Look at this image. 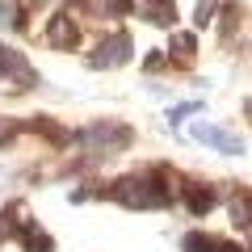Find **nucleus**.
Listing matches in <instances>:
<instances>
[{
  "label": "nucleus",
  "mask_w": 252,
  "mask_h": 252,
  "mask_svg": "<svg viewBox=\"0 0 252 252\" xmlns=\"http://www.w3.org/2000/svg\"><path fill=\"white\" fill-rule=\"evenodd\" d=\"M130 13H139L147 26H160V30L177 26V0H135Z\"/></svg>",
  "instance_id": "6e6552de"
},
{
  "label": "nucleus",
  "mask_w": 252,
  "mask_h": 252,
  "mask_svg": "<svg viewBox=\"0 0 252 252\" xmlns=\"http://www.w3.org/2000/svg\"><path fill=\"white\" fill-rule=\"evenodd\" d=\"M244 114H248V118H252V97H248V101H244Z\"/></svg>",
  "instance_id": "6ab92c4d"
},
{
  "label": "nucleus",
  "mask_w": 252,
  "mask_h": 252,
  "mask_svg": "<svg viewBox=\"0 0 252 252\" xmlns=\"http://www.w3.org/2000/svg\"><path fill=\"white\" fill-rule=\"evenodd\" d=\"M42 38H46V46H55V51H76V46H80V26H76L72 13H55V17L46 21Z\"/></svg>",
  "instance_id": "423d86ee"
},
{
  "label": "nucleus",
  "mask_w": 252,
  "mask_h": 252,
  "mask_svg": "<svg viewBox=\"0 0 252 252\" xmlns=\"http://www.w3.org/2000/svg\"><path fill=\"white\" fill-rule=\"evenodd\" d=\"M130 55H135V42H130V34H126V30H114V34H105V38L97 42V51L89 55V67H93V72L122 67V63H130Z\"/></svg>",
  "instance_id": "7ed1b4c3"
},
{
  "label": "nucleus",
  "mask_w": 252,
  "mask_h": 252,
  "mask_svg": "<svg viewBox=\"0 0 252 252\" xmlns=\"http://www.w3.org/2000/svg\"><path fill=\"white\" fill-rule=\"evenodd\" d=\"M177 189H181V181H172L164 168H147V172H122V177H114L101 198L118 202L126 210H164V206L177 202Z\"/></svg>",
  "instance_id": "f257e3e1"
},
{
  "label": "nucleus",
  "mask_w": 252,
  "mask_h": 252,
  "mask_svg": "<svg viewBox=\"0 0 252 252\" xmlns=\"http://www.w3.org/2000/svg\"><path fill=\"white\" fill-rule=\"evenodd\" d=\"M219 38H227L231 42L235 34H240V21H244V9H240V0H227V4H219Z\"/></svg>",
  "instance_id": "f8f14e48"
},
{
  "label": "nucleus",
  "mask_w": 252,
  "mask_h": 252,
  "mask_svg": "<svg viewBox=\"0 0 252 252\" xmlns=\"http://www.w3.org/2000/svg\"><path fill=\"white\" fill-rule=\"evenodd\" d=\"M185 252H244L235 240H223V235H210V231H189L181 240Z\"/></svg>",
  "instance_id": "1a4fd4ad"
},
{
  "label": "nucleus",
  "mask_w": 252,
  "mask_h": 252,
  "mask_svg": "<svg viewBox=\"0 0 252 252\" xmlns=\"http://www.w3.org/2000/svg\"><path fill=\"white\" fill-rule=\"evenodd\" d=\"M76 143L84 147L89 160H105V156H118L135 143V130L126 122H93L89 130H76Z\"/></svg>",
  "instance_id": "f03ea898"
},
{
  "label": "nucleus",
  "mask_w": 252,
  "mask_h": 252,
  "mask_svg": "<svg viewBox=\"0 0 252 252\" xmlns=\"http://www.w3.org/2000/svg\"><path fill=\"white\" fill-rule=\"evenodd\" d=\"M177 198H181V206H185L193 219H206L210 210L219 206V189H215V185H206V181H181Z\"/></svg>",
  "instance_id": "20e7f679"
},
{
  "label": "nucleus",
  "mask_w": 252,
  "mask_h": 252,
  "mask_svg": "<svg viewBox=\"0 0 252 252\" xmlns=\"http://www.w3.org/2000/svg\"><path fill=\"white\" fill-rule=\"evenodd\" d=\"M17 139V122H0V147Z\"/></svg>",
  "instance_id": "a211bd4d"
},
{
  "label": "nucleus",
  "mask_w": 252,
  "mask_h": 252,
  "mask_svg": "<svg viewBox=\"0 0 252 252\" xmlns=\"http://www.w3.org/2000/svg\"><path fill=\"white\" fill-rule=\"evenodd\" d=\"M0 80L17 84V89H34L38 84V72L30 67V59L21 51H9V46H0Z\"/></svg>",
  "instance_id": "39448f33"
},
{
  "label": "nucleus",
  "mask_w": 252,
  "mask_h": 252,
  "mask_svg": "<svg viewBox=\"0 0 252 252\" xmlns=\"http://www.w3.org/2000/svg\"><path fill=\"white\" fill-rule=\"evenodd\" d=\"M143 67H147V72H164V67H168V55H164V51H147Z\"/></svg>",
  "instance_id": "dca6fc26"
},
{
  "label": "nucleus",
  "mask_w": 252,
  "mask_h": 252,
  "mask_svg": "<svg viewBox=\"0 0 252 252\" xmlns=\"http://www.w3.org/2000/svg\"><path fill=\"white\" fill-rule=\"evenodd\" d=\"M30 130H34V135H46L55 147L76 143V130H59V122H51V118H34V122H30Z\"/></svg>",
  "instance_id": "ddd939ff"
},
{
  "label": "nucleus",
  "mask_w": 252,
  "mask_h": 252,
  "mask_svg": "<svg viewBox=\"0 0 252 252\" xmlns=\"http://www.w3.org/2000/svg\"><path fill=\"white\" fill-rule=\"evenodd\" d=\"M168 55H172V67H193V59H198V34H189V30H177L172 34V46H168Z\"/></svg>",
  "instance_id": "9d476101"
},
{
  "label": "nucleus",
  "mask_w": 252,
  "mask_h": 252,
  "mask_svg": "<svg viewBox=\"0 0 252 252\" xmlns=\"http://www.w3.org/2000/svg\"><path fill=\"white\" fill-rule=\"evenodd\" d=\"M193 139L219 147L223 156H244V139L235 130H227V126H193Z\"/></svg>",
  "instance_id": "0eeeda50"
},
{
  "label": "nucleus",
  "mask_w": 252,
  "mask_h": 252,
  "mask_svg": "<svg viewBox=\"0 0 252 252\" xmlns=\"http://www.w3.org/2000/svg\"><path fill=\"white\" fill-rule=\"evenodd\" d=\"M248 202H252V193H248Z\"/></svg>",
  "instance_id": "aec40b11"
},
{
  "label": "nucleus",
  "mask_w": 252,
  "mask_h": 252,
  "mask_svg": "<svg viewBox=\"0 0 252 252\" xmlns=\"http://www.w3.org/2000/svg\"><path fill=\"white\" fill-rule=\"evenodd\" d=\"M198 109H202V105H198V101H193V105H172V109H168V122H172V126H177V122H185V118H189V114H198Z\"/></svg>",
  "instance_id": "f3484780"
},
{
  "label": "nucleus",
  "mask_w": 252,
  "mask_h": 252,
  "mask_svg": "<svg viewBox=\"0 0 252 252\" xmlns=\"http://www.w3.org/2000/svg\"><path fill=\"white\" fill-rule=\"evenodd\" d=\"M219 17V0H198V9H193V26L198 30H210Z\"/></svg>",
  "instance_id": "2eb2a0df"
},
{
  "label": "nucleus",
  "mask_w": 252,
  "mask_h": 252,
  "mask_svg": "<svg viewBox=\"0 0 252 252\" xmlns=\"http://www.w3.org/2000/svg\"><path fill=\"white\" fill-rule=\"evenodd\" d=\"M17 244H21L26 252H55V240L34 223V219H26V223L17 227Z\"/></svg>",
  "instance_id": "9b49d317"
},
{
  "label": "nucleus",
  "mask_w": 252,
  "mask_h": 252,
  "mask_svg": "<svg viewBox=\"0 0 252 252\" xmlns=\"http://www.w3.org/2000/svg\"><path fill=\"white\" fill-rule=\"evenodd\" d=\"M231 223L244 227V231H252V202H248V193H235L231 198Z\"/></svg>",
  "instance_id": "4468645a"
}]
</instances>
